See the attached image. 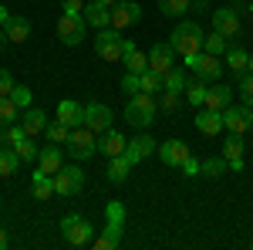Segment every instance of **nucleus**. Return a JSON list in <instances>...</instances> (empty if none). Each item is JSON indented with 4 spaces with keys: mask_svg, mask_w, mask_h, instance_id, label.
<instances>
[{
    "mask_svg": "<svg viewBox=\"0 0 253 250\" xmlns=\"http://www.w3.org/2000/svg\"><path fill=\"white\" fill-rule=\"evenodd\" d=\"M162 88H166V92H186V75H182L179 68H169V71L162 75Z\"/></svg>",
    "mask_w": 253,
    "mask_h": 250,
    "instance_id": "37",
    "label": "nucleus"
},
{
    "mask_svg": "<svg viewBox=\"0 0 253 250\" xmlns=\"http://www.w3.org/2000/svg\"><path fill=\"white\" fill-rule=\"evenodd\" d=\"M230 169V162H226V155H216V159H206L203 166H199V173L210 176V179H219V176Z\"/></svg>",
    "mask_w": 253,
    "mask_h": 250,
    "instance_id": "35",
    "label": "nucleus"
},
{
    "mask_svg": "<svg viewBox=\"0 0 253 250\" xmlns=\"http://www.w3.org/2000/svg\"><path fill=\"white\" fill-rule=\"evenodd\" d=\"M138 92H149V95L162 92V75H159V71H152V68H145V71L138 75Z\"/></svg>",
    "mask_w": 253,
    "mask_h": 250,
    "instance_id": "33",
    "label": "nucleus"
},
{
    "mask_svg": "<svg viewBox=\"0 0 253 250\" xmlns=\"http://www.w3.org/2000/svg\"><path fill=\"white\" fill-rule=\"evenodd\" d=\"M223 122H226V132H250L253 129V108L250 105H230L226 112H223Z\"/></svg>",
    "mask_w": 253,
    "mask_h": 250,
    "instance_id": "12",
    "label": "nucleus"
},
{
    "mask_svg": "<svg viewBox=\"0 0 253 250\" xmlns=\"http://www.w3.org/2000/svg\"><path fill=\"white\" fill-rule=\"evenodd\" d=\"M101 3H108V7H115V3H118V0H101Z\"/></svg>",
    "mask_w": 253,
    "mask_h": 250,
    "instance_id": "54",
    "label": "nucleus"
},
{
    "mask_svg": "<svg viewBox=\"0 0 253 250\" xmlns=\"http://www.w3.org/2000/svg\"><path fill=\"white\" fill-rule=\"evenodd\" d=\"M247 71H250V75H253V54H250V64H247Z\"/></svg>",
    "mask_w": 253,
    "mask_h": 250,
    "instance_id": "53",
    "label": "nucleus"
},
{
    "mask_svg": "<svg viewBox=\"0 0 253 250\" xmlns=\"http://www.w3.org/2000/svg\"><path fill=\"white\" fill-rule=\"evenodd\" d=\"M3 44H7V31L0 27V51H3Z\"/></svg>",
    "mask_w": 253,
    "mask_h": 250,
    "instance_id": "52",
    "label": "nucleus"
},
{
    "mask_svg": "<svg viewBox=\"0 0 253 250\" xmlns=\"http://www.w3.org/2000/svg\"><path fill=\"white\" fill-rule=\"evenodd\" d=\"M159 115V101L156 95H149V92H135V95H128V105H125V122L138 129V132H145Z\"/></svg>",
    "mask_w": 253,
    "mask_h": 250,
    "instance_id": "1",
    "label": "nucleus"
},
{
    "mask_svg": "<svg viewBox=\"0 0 253 250\" xmlns=\"http://www.w3.org/2000/svg\"><path fill=\"white\" fill-rule=\"evenodd\" d=\"M122 88L135 95V92H138V75H132V71H125V78H122Z\"/></svg>",
    "mask_w": 253,
    "mask_h": 250,
    "instance_id": "47",
    "label": "nucleus"
},
{
    "mask_svg": "<svg viewBox=\"0 0 253 250\" xmlns=\"http://www.w3.org/2000/svg\"><path fill=\"white\" fill-rule=\"evenodd\" d=\"M10 92H14V78H10L7 68H0V98H7Z\"/></svg>",
    "mask_w": 253,
    "mask_h": 250,
    "instance_id": "45",
    "label": "nucleus"
},
{
    "mask_svg": "<svg viewBox=\"0 0 253 250\" xmlns=\"http://www.w3.org/2000/svg\"><path fill=\"white\" fill-rule=\"evenodd\" d=\"M122 233H125V227H118V223H105L101 237L91 240V247H95V250H112V247L122 244Z\"/></svg>",
    "mask_w": 253,
    "mask_h": 250,
    "instance_id": "28",
    "label": "nucleus"
},
{
    "mask_svg": "<svg viewBox=\"0 0 253 250\" xmlns=\"http://www.w3.org/2000/svg\"><path fill=\"white\" fill-rule=\"evenodd\" d=\"M10 98H14V105H17V108H27V105H31V88H27V85H14Z\"/></svg>",
    "mask_w": 253,
    "mask_h": 250,
    "instance_id": "44",
    "label": "nucleus"
},
{
    "mask_svg": "<svg viewBox=\"0 0 253 250\" xmlns=\"http://www.w3.org/2000/svg\"><path fill=\"white\" fill-rule=\"evenodd\" d=\"M58 34H61V44H68V48H78L81 41L88 38V20H84V14H61V20H58Z\"/></svg>",
    "mask_w": 253,
    "mask_h": 250,
    "instance_id": "7",
    "label": "nucleus"
},
{
    "mask_svg": "<svg viewBox=\"0 0 253 250\" xmlns=\"http://www.w3.org/2000/svg\"><path fill=\"white\" fill-rule=\"evenodd\" d=\"M128 173H132V162H128L125 155H112V159H108V169H105L108 183H125Z\"/></svg>",
    "mask_w": 253,
    "mask_h": 250,
    "instance_id": "29",
    "label": "nucleus"
},
{
    "mask_svg": "<svg viewBox=\"0 0 253 250\" xmlns=\"http://www.w3.org/2000/svg\"><path fill=\"white\" fill-rule=\"evenodd\" d=\"M125 146H128V139H125L122 132H115V125H112L108 132L98 135V152H105L108 159H112V155H122V152H125Z\"/></svg>",
    "mask_w": 253,
    "mask_h": 250,
    "instance_id": "18",
    "label": "nucleus"
},
{
    "mask_svg": "<svg viewBox=\"0 0 253 250\" xmlns=\"http://www.w3.org/2000/svg\"><path fill=\"white\" fill-rule=\"evenodd\" d=\"M236 85H240V98H243V105H250L253 108V75L247 71V75L236 78Z\"/></svg>",
    "mask_w": 253,
    "mask_h": 250,
    "instance_id": "43",
    "label": "nucleus"
},
{
    "mask_svg": "<svg viewBox=\"0 0 253 250\" xmlns=\"http://www.w3.org/2000/svg\"><path fill=\"white\" fill-rule=\"evenodd\" d=\"M156 149H159V142H156L149 132H142V135H135V139L125 146V152H122V155H125L132 166H138V162H145V159L156 152Z\"/></svg>",
    "mask_w": 253,
    "mask_h": 250,
    "instance_id": "13",
    "label": "nucleus"
},
{
    "mask_svg": "<svg viewBox=\"0 0 253 250\" xmlns=\"http://www.w3.org/2000/svg\"><path fill=\"white\" fill-rule=\"evenodd\" d=\"M122 64H125V71H132V75H142V71L149 68V58L135 48L132 38H125V58H122Z\"/></svg>",
    "mask_w": 253,
    "mask_h": 250,
    "instance_id": "23",
    "label": "nucleus"
},
{
    "mask_svg": "<svg viewBox=\"0 0 253 250\" xmlns=\"http://www.w3.org/2000/svg\"><path fill=\"white\" fill-rule=\"evenodd\" d=\"M179 105H182L179 92H166V88H162V98H159V112L172 115V112H179Z\"/></svg>",
    "mask_w": 253,
    "mask_h": 250,
    "instance_id": "41",
    "label": "nucleus"
},
{
    "mask_svg": "<svg viewBox=\"0 0 253 250\" xmlns=\"http://www.w3.org/2000/svg\"><path fill=\"white\" fill-rule=\"evenodd\" d=\"M226 34H219V31H213V34H206V41H203V51H210V54H216V58H223L226 54Z\"/></svg>",
    "mask_w": 253,
    "mask_h": 250,
    "instance_id": "36",
    "label": "nucleus"
},
{
    "mask_svg": "<svg viewBox=\"0 0 253 250\" xmlns=\"http://www.w3.org/2000/svg\"><path fill=\"white\" fill-rule=\"evenodd\" d=\"M210 7V0H193V10H206Z\"/></svg>",
    "mask_w": 253,
    "mask_h": 250,
    "instance_id": "50",
    "label": "nucleus"
},
{
    "mask_svg": "<svg viewBox=\"0 0 253 250\" xmlns=\"http://www.w3.org/2000/svg\"><path fill=\"white\" fill-rule=\"evenodd\" d=\"M58 122H64L68 129L84 125V105L71 101V98H61V101H58Z\"/></svg>",
    "mask_w": 253,
    "mask_h": 250,
    "instance_id": "17",
    "label": "nucleus"
},
{
    "mask_svg": "<svg viewBox=\"0 0 253 250\" xmlns=\"http://www.w3.org/2000/svg\"><path fill=\"white\" fill-rule=\"evenodd\" d=\"M159 10L166 17H186L193 10V0H159Z\"/></svg>",
    "mask_w": 253,
    "mask_h": 250,
    "instance_id": "32",
    "label": "nucleus"
},
{
    "mask_svg": "<svg viewBox=\"0 0 253 250\" xmlns=\"http://www.w3.org/2000/svg\"><path fill=\"white\" fill-rule=\"evenodd\" d=\"M98 152V135L88 129V125H78V129H71L68 135V155L81 162V159H91Z\"/></svg>",
    "mask_w": 253,
    "mask_h": 250,
    "instance_id": "4",
    "label": "nucleus"
},
{
    "mask_svg": "<svg viewBox=\"0 0 253 250\" xmlns=\"http://www.w3.org/2000/svg\"><path fill=\"white\" fill-rule=\"evenodd\" d=\"M199 166H203V162H199L196 155H189V159H186L179 169H182V176H199Z\"/></svg>",
    "mask_w": 253,
    "mask_h": 250,
    "instance_id": "46",
    "label": "nucleus"
},
{
    "mask_svg": "<svg viewBox=\"0 0 253 250\" xmlns=\"http://www.w3.org/2000/svg\"><path fill=\"white\" fill-rule=\"evenodd\" d=\"M14 149H17L20 162H38V155H41L38 142H34V139H31V135H27V139H24V142H17V146H14Z\"/></svg>",
    "mask_w": 253,
    "mask_h": 250,
    "instance_id": "39",
    "label": "nucleus"
},
{
    "mask_svg": "<svg viewBox=\"0 0 253 250\" xmlns=\"http://www.w3.org/2000/svg\"><path fill=\"white\" fill-rule=\"evenodd\" d=\"M206 81L203 78H196V81H186V101L193 105V108H203V101H206Z\"/></svg>",
    "mask_w": 253,
    "mask_h": 250,
    "instance_id": "31",
    "label": "nucleus"
},
{
    "mask_svg": "<svg viewBox=\"0 0 253 250\" xmlns=\"http://www.w3.org/2000/svg\"><path fill=\"white\" fill-rule=\"evenodd\" d=\"M193 125H196V132H203V135H219L223 129H226V122H223V112H216V108H199V115L193 118Z\"/></svg>",
    "mask_w": 253,
    "mask_h": 250,
    "instance_id": "15",
    "label": "nucleus"
},
{
    "mask_svg": "<svg viewBox=\"0 0 253 250\" xmlns=\"http://www.w3.org/2000/svg\"><path fill=\"white\" fill-rule=\"evenodd\" d=\"M81 186H84L81 166H61L58 173H54V193L58 196H78Z\"/></svg>",
    "mask_w": 253,
    "mask_h": 250,
    "instance_id": "8",
    "label": "nucleus"
},
{
    "mask_svg": "<svg viewBox=\"0 0 253 250\" xmlns=\"http://www.w3.org/2000/svg\"><path fill=\"white\" fill-rule=\"evenodd\" d=\"M7 244H10V240H7V230H3V227H0V250L7 247Z\"/></svg>",
    "mask_w": 253,
    "mask_h": 250,
    "instance_id": "51",
    "label": "nucleus"
},
{
    "mask_svg": "<svg viewBox=\"0 0 253 250\" xmlns=\"http://www.w3.org/2000/svg\"><path fill=\"white\" fill-rule=\"evenodd\" d=\"M203 41H206V31H203L196 20H182V24L172 27L169 48H172L179 58H189V54H196V51H203Z\"/></svg>",
    "mask_w": 253,
    "mask_h": 250,
    "instance_id": "2",
    "label": "nucleus"
},
{
    "mask_svg": "<svg viewBox=\"0 0 253 250\" xmlns=\"http://www.w3.org/2000/svg\"><path fill=\"white\" fill-rule=\"evenodd\" d=\"M44 135H47V142H58V146H68V135H71V129H68L64 122H47V129H44Z\"/></svg>",
    "mask_w": 253,
    "mask_h": 250,
    "instance_id": "38",
    "label": "nucleus"
},
{
    "mask_svg": "<svg viewBox=\"0 0 253 250\" xmlns=\"http://www.w3.org/2000/svg\"><path fill=\"white\" fill-rule=\"evenodd\" d=\"M156 152H159V159H162L166 166H172V169H179V166L193 155V152H189V146H186L182 139H169V142H162Z\"/></svg>",
    "mask_w": 253,
    "mask_h": 250,
    "instance_id": "14",
    "label": "nucleus"
},
{
    "mask_svg": "<svg viewBox=\"0 0 253 250\" xmlns=\"http://www.w3.org/2000/svg\"><path fill=\"white\" fill-rule=\"evenodd\" d=\"M20 169V155H17V149L10 146H0V179H10V176Z\"/></svg>",
    "mask_w": 253,
    "mask_h": 250,
    "instance_id": "30",
    "label": "nucleus"
},
{
    "mask_svg": "<svg viewBox=\"0 0 253 250\" xmlns=\"http://www.w3.org/2000/svg\"><path fill=\"white\" fill-rule=\"evenodd\" d=\"M138 20H142V7L135 0H118L112 7V27L115 31H128V27H135Z\"/></svg>",
    "mask_w": 253,
    "mask_h": 250,
    "instance_id": "11",
    "label": "nucleus"
},
{
    "mask_svg": "<svg viewBox=\"0 0 253 250\" xmlns=\"http://www.w3.org/2000/svg\"><path fill=\"white\" fill-rule=\"evenodd\" d=\"M95 54L101 61H122L125 58V38H118V31L115 27H105V31H98V38H95Z\"/></svg>",
    "mask_w": 253,
    "mask_h": 250,
    "instance_id": "6",
    "label": "nucleus"
},
{
    "mask_svg": "<svg viewBox=\"0 0 253 250\" xmlns=\"http://www.w3.org/2000/svg\"><path fill=\"white\" fill-rule=\"evenodd\" d=\"M206 108H216V112H226L230 105H233V88L230 85H213L210 92H206V101H203Z\"/></svg>",
    "mask_w": 253,
    "mask_h": 250,
    "instance_id": "22",
    "label": "nucleus"
},
{
    "mask_svg": "<svg viewBox=\"0 0 253 250\" xmlns=\"http://www.w3.org/2000/svg\"><path fill=\"white\" fill-rule=\"evenodd\" d=\"M186 61V68L193 71L196 78H203V81H219L223 78V61L216 58V54H210V51H196V54H189Z\"/></svg>",
    "mask_w": 253,
    "mask_h": 250,
    "instance_id": "5",
    "label": "nucleus"
},
{
    "mask_svg": "<svg viewBox=\"0 0 253 250\" xmlns=\"http://www.w3.org/2000/svg\"><path fill=\"white\" fill-rule=\"evenodd\" d=\"M24 139H27L24 125H20V122H14V125H7V129L0 132V146H17V142H24Z\"/></svg>",
    "mask_w": 253,
    "mask_h": 250,
    "instance_id": "40",
    "label": "nucleus"
},
{
    "mask_svg": "<svg viewBox=\"0 0 253 250\" xmlns=\"http://www.w3.org/2000/svg\"><path fill=\"white\" fill-rule=\"evenodd\" d=\"M61 237H64L68 247H88V244L95 240V227H91L88 216H81V213H68V216L61 220Z\"/></svg>",
    "mask_w": 253,
    "mask_h": 250,
    "instance_id": "3",
    "label": "nucleus"
},
{
    "mask_svg": "<svg viewBox=\"0 0 253 250\" xmlns=\"http://www.w3.org/2000/svg\"><path fill=\"white\" fill-rule=\"evenodd\" d=\"M20 112H24V108H17L10 95L0 98V125H14V122H20Z\"/></svg>",
    "mask_w": 253,
    "mask_h": 250,
    "instance_id": "34",
    "label": "nucleus"
},
{
    "mask_svg": "<svg viewBox=\"0 0 253 250\" xmlns=\"http://www.w3.org/2000/svg\"><path fill=\"white\" fill-rule=\"evenodd\" d=\"M247 10H250V17H253V3H250V7H247Z\"/></svg>",
    "mask_w": 253,
    "mask_h": 250,
    "instance_id": "55",
    "label": "nucleus"
},
{
    "mask_svg": "<svg viewBox=\"0 0 253 250\" xmlns=\"http://www.w3.org/2000/svg\"><path fill=\"white\" fill-rule=\"evenodd\" d=\"M223 155H226V162H230V173H243V135H236V132L226 135Z\"/></svg>",
    "mask_w": 253,
    "mask_h": 250,
    "instance_id": "20",
    "label": "nucleus"
},
{
    "mask_svg": "<svg viewBox=\"0 0 253 250\" xmlns=\"http://www.w3.org/2000/svg\"><path fill=\"white\" fill-rule=\"evenodd\" d=\"M223 58H226V68H230V71H233L236 78H240V75H247V64H250V51H243L240 44H230Z\"/></svg>",
    "mask_w": 253,
    "mask_h": 250,
    "instance_id": "27",
    "label": "nucleus"
},
{
    "mask_svg": "<svg viewBox=\"0 0 253 250\" xmlns=\"http://www.w3.org/2000/svg\"><path fill=\"white\" fill-rule=\"evenodd\" d=\"M3 31H7V41H10V44H24V41L31 38V20L10 14V20L3 24Z\"/></svg>",
    "mask_w": 253,
    "mask_h": 250,
    "instance_id": "26",
    "label": "nucleus"
},
{
    "mask_svg": "<svg viewBox=\"0 0 253 250\" xmlns=\"http://www.w3.org/2000/svg\"><path fill=\"white\" fill-rule=\"evenodd\" d=\"M213 31L226 34L230 41L240 38V31H243V20H240V10H236L233 3H230V7H219V10H213Z\"/></svg>",
    "mask_w": 253,
    "mask_h": 250,
    "instance_id": "10",
    "label": "nucleus"
},
{
    "mask_svg": "<svg viewBox=\"0 0 253 250\" xmlns=\"http://www.w3.org/2000/svg\"><path fill=\"white\" fill-rule=\"evenodd\" d=\"M84 20H88V27H95V31H105V27H112V7L108 3H101V0H91V3H84Z\"/></svg>",
    "mask_w": 253,
    "mask_h": 250,
    "instance_id": "16",
    "label": "nucleus"
},
{
    "mask_svg": "<svg viewBox=\"0 0 253 250\" xmlns=\"http://www.w3.org/2000/svg\"><path fill=\"white\" fill-rule=\"evenodd\" d=\"M61 166H64V155H61V146L58 142H51V146H44L41 149V155H38V169L41 173H58Z\"/></svg>",
    "mask_w": 253,
    "mask_h": 250,
    "instance_id": "19",
    "label": "nucleus"
},
{
    "mask_svg": "<svg viewBox=\"0 0 253 250\" xmlns=\"http://www.w3.org/2000/svg\"><path fill=\"white\" fill-rule=\"evenodd\" d=\"M20 125H24V132L31 135V139H38V135H44V129H47V115H44L41 108H24V112H20Z\"/></svg>",
    "mask_w": 253,
    "mask_h": 250,
    "instance_id": "21",
    "label": "nucleus"
},
{
    "mask_svg": "<svg viewBox=\"0 0 253 250\" xmlns=\"http://www.w3.org/2000/svg\"><path fill=\"white\" fill-rule=\"evenodd\" d=\"M112 122H115V112H112L108 105H101V101H88V105H84V125H88L95 135L108 132Z\"/></svg>",
    "mask_w": 253,
    "mask_h": 250,
    "instance_id": "9",
    "label": "nucleus"
},
{
    "mask_svg": "<svg viewBox=\"0 0 253 250\" xmlns=\"http://www.w3.org/2000/svg\"><path fill=\"white\" fill-rule=\"evenodd\" d=\"M84 10V0H64V14H81Z\"/></svg>",
    "mask_w": 253,
    "mask_h": 250,
    "instance_id": "48",
    "label": "nucleus"
},
{
    "mask_svg": "<svg viewBox=\"0 0 253 250\" xmlns=\"http://www.w3.org/2000/svg\"><path fill=\"white\" fill-rule=\"evenodd\" d=\"M172 48L169 44H152V51H149V68L159 71V75H166L169 68H172Z\"/></svg>",
    "mask_w": 253,
    "mask_h": 250,
    "instance_id": "25",
    "label": "nucleus"
},
{
    "mask_svg": "<svg viewBox=\"0 0 253 250\" xmlns=\"http://www.w3.org/2000/svg\"><path fill=\"white\" fill-rule=\"evenodd\" d=\"M31 196L34 200H51V196H58L54 193V176L51 173H41V169H34V179H31Z\"/></svg>",
    "mask_w": 253,
    "mask_h": 250,
    "instance_id": "24",
    "label": "nucleus"
},
{
    "mask_svg": "<svg viewBox=\"0 0 253 250\" xmlns=\"http://www.w3.org/2000/svg\"><path fill=\"white\" fill-rule=\"evenodd\" d=\"M105 223H118V227H125V206H122L118 200H112V203L105 206Z\"/></svg>",
    "mask_w": 253,
    "mask_h": 250,
    "instance_id": "42",
    "label": "nucleus"
},
{
    "mask_svg": "<svg viewBox=\"0 0 253 250\" xmlns=\"http://www.w3.org/2000/svg\"><path fill=\"white\" fill-rule=\"evenodd\" d=\"M7 20H10V10H7V7H3V3H0V27H3V24H7Z\"/></svg>",
    "mask_w": 253,
    "mask_h": 250,
    "instance_id": "49",
    "label": "nucleus"
}]
</instances>
